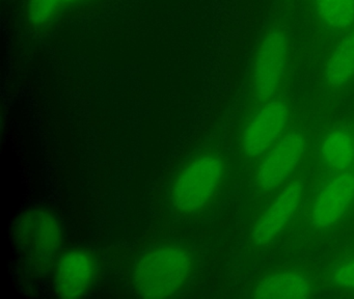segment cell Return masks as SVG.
Wrapping results in <instances>:
<instances>
[{"mask_svg": "<svg viewBox=\"0 0 354 299\" xmlns=\"http://www.w3.org/2000/svg\"><path fill=\"white\" fill-rule=\"evenodd\" d=\"M97 267L92 255L72 251L59 261L55 270V286L59 296L80 297L88 292L96 278Z\"/></svg>", "mask_w": 354, "mask_h": 299, "instance_id": "9", "label": "cell"}, {"mask_svg": "<svg viewBox=\"0 0 354 299\" xmlns=\"http://www.w3.org/2000/svg\"><path fill=\"white\" fill-rule=\"evenodd\" d=\"M223 160L205 154L186 164L171 190L173 207L180 213L190 214L202 209L212 199L223 181Z\"/></svg>", "mask_w": 354, "mask_h": 299, "instance_id": "3", "label": "cell"}, {"mask_svg": "<svg viewBox=\"0 0 354 299\" xmlns=\"http://www.w3.org/2000/svg\"><path fill=\"white\" fill-rule=\"evenodd\" d=\"M323 163L335 172L351 170L354 165V136L346 128L333 129L323 137L320 145Z\"/></svg>", "mask_w": 354, "mask_h": 299, "instance_id": "12", "label": "cell"}, {"mask_svg": "<svg viewBox=\"0 0 354 299\" xmlns=\"http://www.w3.org/2000/svg\"><path fill=\"white\" fill-rule=\"evenodd\" d=\"M32 246L42 253H51L61 242V230L50 215H38L30 222L28 232Z\"/></svg>", "mask_w": 354, "mask_h": 299, "instance_id": "13", "label": "cell"}, {"mask_svg": "<svg viewBox=\"0 0 354 299\" xmlns=\"http://www.w3.org/2000/svg\"><path fill=\"white\" fill-rule=\"evenodd\" d=\"M304 189L301 179H295L283 186L254 224L252 230L254 244H268L283 232L301 203Z\"/></svg>", "mask_w": 354, "mask_h": 299, "instance_id": "8", "label": "cell"}, {"mask_svg": "<svg viewBox=\"0 0 354 299\" xmlns=\"http://www.w3.org/2000/svg\"><path fill=\"white\" fill-rule=\"evenodd\" d=\"M64 4L68 6V4L75 3V2L80 1V0H63Z\"/></svg>", "mask_w": 354, "mask_h": 299, "instance_id": "17", "label": "cell"}, {"mask_svg": "<svg viewBox=\"0 0 354 299\" xmlns=\"http://www.w3.org/2000/svg\"><path fill=\"white\" fill-rule=\"evenodd\" d=\"M330 280L339 288L354 290V259L337 263L331 270Z\"/></svg>", "mask_w": 354, "mask_h": 299, "instance_id": "15", "label": "cell"}, {"mask_svg": "<svg viewBox=\"0 0 354 299\" xmlns=\"http://www.w3.org/2000/svg\"><path fill=\"white\" fill-rule=\"evenodd\" d=\"M290 114L289 102L281 95L259 105L242 135L244 154L250 158L264 156L285 134Z\"/></svg>", "mask_w": 354, "mask_h": 299, "instance_id": "4", "label": "cell"}, {"mask_svg": "<svg viewBox=\"0 0 354 299\" xmlns=\"http://www.w3.org/2000/svg\"><path fill=\"white\" fill-rule=\"evenodd\" d=\"M65 6L63 0H28L26 14L35 25L50 22Z\"/></svg>", "mask_w": 354, "mask_h": 299, "instance_id": "14", "label": "cell"}, {"mask_svg": "<svg viewBox=\"0 0 354 299\" xmlns=\"http://www.w3.org/2000/svg\"><path fill=\"white\" fill-rule=\"evenodd\" d=\"M315 45L328 49L354 28V0H302Z\"/></svg>", "mask_w": 354, "mask_h": 299, "instance_id": "5", "label": "cell"}, {"mask_svg": "<svg viewBox=\"0 0 354 299\" xmlns=\"http://www.w3.org/2000/svg\"><path fill=\"white\" fill-rule=\"evenodd\" d=\"M308 141L299 130L286 132L267 152L259 165L257 185L263 191H272L287 182L301 162Z\"/></svg>", "mask_w": 354, "mask_h": 299, "instance_id": "6", "label": "cell"}, {"mask_svg": "<svg viewBox=\"0 0 354 299\" xmlns=\"http://www.w3.org/2000/svg\"><path fill=\"white\" fill-rule=\"evenodd\" d=\"M294 2H295V0H281V6L286 10H291L293 8Z\"/></svg>", "mask_w": 354, "mask_h": 299, "instance_id": "16", "label": "cell"}, {"mask_svg": "<svg viewBox=\"0 0 354 299\" xmlns=\"http://www.w3.org/2000/svg\"><path fill=\"white\" fill-rule=\"evenodd\" d=\"M354 205V172H335L317 193L310 211V224L327 230L339 224Z\"/></svg>", "mask_w": 354, "mask_h": 299, "instance_id": "7", "label": "cell"}, {"mask_svg": "<svg viewBox=\"0 0 354 299\" xmlns=\"http://www.w3.org/2000/svg\"><path fill=\"white\" fill-rule=\"evenodd\" d=\"M293 41L287 21L277 17L266 27L254 52L250 93L257 105L277 97L291 64Z\"/></svg>", "mask_w": 354, "mask_h": 299, "instance_id": "2", "label": "cell"}, {"mask_svg": "<svg viewBox=\"0 0 354 299\" xmlns=\"http://www.w3.org/2000/svg\"><path fill=\"white\" fill-rule=\"evenodd\" d=\"M310 280L299 272L272 274L259 282L254 296L262 299H304L312 295Z\"/></svg>", "mask_w": 354, "mask_h": 299, "instance_id": "11", "label": "cell"}, {"mask_svg": "<svg viewBox=\"0 0 354 299\" xmlns=\"http://www.w3.org/2000/svg\"><path fill=\"white\" fill-rule=\"evenodd\" d=\"M194 268L192 253L176 243H162L142 253L133 267L136 292L147 298L171 297L187 284Z\"/></svg>", "mask_w": 354, "mask_h": 299, "instance_id": "1", "label": "cell"}, {"mask_svg": "<svg viewBox=\"0 0 354 299\" xmlns=\"http://www.w3.org/2000/svg\"><path fill=\"white\" fill-rule=\"evenodd\" d=\"M321 78L325 89L333 93L354 82V28L326 50Z\"/></svg>", "mask_w": 354, "mask_h": 299, "instance_id": "10", "label": "cell"}]
</instances>
